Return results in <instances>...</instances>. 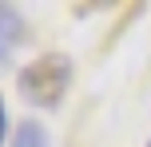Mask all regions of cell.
<instances>
[{
  "instance_id": "cell-1",
  "label": "cell",
  "mask_w": 151,
  "mask_h": 147,
  "mask_svg": "<svg viewBox=\"0 0 151 147\" xmlns=\"http://www.w3.org/2000/svg\"><path fill=\"white\" fill-rule=\"evenodd\" d=\"M72 84V60L64 52H44L20 72V92L36 108H56Z\"/></svg>"
},
{
  "instance_id": "cell-2",
  "label": "cell",
  "mask_w": 151,
  "mask_h": 147,
  "mask_svg": "<svg viewBox=\"0 0 151 147\" xmlns=\"http://www.w3.org/2000/svg\"><path fill=\"white\" fill-rule=\"evenodd\" d=\"M20 36H24V16L16 12V8L0 4V60L12 56V48L20 44Z\"/></svg>"
},
{
  "instance_id": "cell-3",
  "label": "cell",
  "mask_w": 151,
  "mask_h": 147,
  "mask_svg": "<svg viewBox=\"0 0 151 147\" xmlns=\"http://www.w3.org/2000/svg\"><path fill=\"white\" fill-rule=\"evenodd\" d=\"M16 147H48V131L28 119V123L16 127Z\"/></svg>"
},
{
  "instance_id": "cell-4",
  "label": "cell",
  "mask_w": 151,
  "mask_h": 147,
  "mask_svg": "<svg viewBox=\"0 0 151 147\" xmlns=\"http://www.w3.org/2000/svg\"><path fill=\"white\" fill-rule=\"evenodd\" d=\"M0 139H4V100H0Z\"/></svg>"
}]
</instances>
